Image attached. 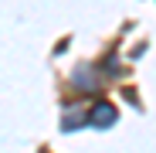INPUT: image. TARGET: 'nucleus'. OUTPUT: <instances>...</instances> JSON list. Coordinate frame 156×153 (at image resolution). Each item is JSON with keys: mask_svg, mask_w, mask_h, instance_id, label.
<instances>
[{"mask_svg": "<svg viewBox=\"0 0 156 153\" xmlns=\"http://www.w3.org/2000/svg\"><path fill=\"white\" fill-rule=\"evenodd\" d=\"M112 119H115V112H112L109 106H98L95 116H92V122H98V126H102V122H112Z\"/></svg>", "mask_w": 156, "mask_h": 153, "instance_id": "nucleus-1", "label": "nucleus"}]
</instances>
